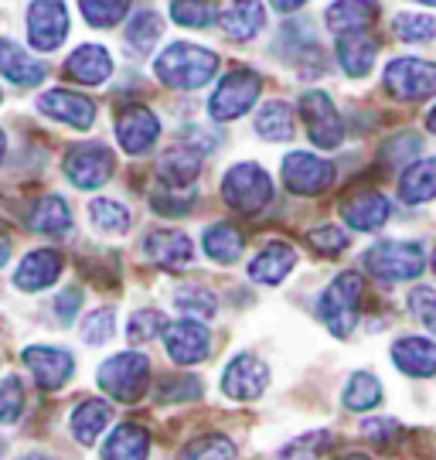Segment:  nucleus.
I'll return each mask as SVG.
<instances>
[{"instance_id": "nucleus-1", "label": "nucleus", "mask_w": 436, "mask_h": 460, "mask_svg": "<svg viewBox=\"0 0 436 460\" xmlns=\"http://www.w3.org/2000/svg\"><path fill=\"white\" fill-rule=\"evenodd\" d=\"M154 72L164 85L181 89V93H194L205 83L215 79L218 72V55L191 41H178V45H167L154 62Z\"/></svg>"}, {"instance_id": "nucleus-2", "label": "nucleus", "mask_w": 436, "mask_h": 460, "mask_svg": "<svg viewBox=\"0 0 436 460\" xmlns=\"http://www.w3.org/2000/svg\"><path fill=\"white\" fill-rule=\"evenodd\" d=\"M361 296H365V283L358 273H341L321 296V321L327 324V331L334 338H348L358 324V307H361Z\"/></svg>"}, {"instance_id": "nucleus-3", "label": "nucleus", "mask_w": 436, "mask_h": 460, "mask_svg": "<svg viewBox=\"0 0 436 460\" xmlns=\"http://www.w3.org/2000/svg\"><path fill=\"white\" fill-rule=\"evenodd\" d=\"M96 382H99V389H102L106 395H113L116 402H137V399L147 393L150 362H147L140 351L113 355L110 362H102Z\"/></svg>"}, {"instance_id": "nucleus-4", "label": "nucleus", "mask_w": 436, "mask_h": 460, "mask_svg": "<svg viewBox=\"0 0 436 460\" xmlns=\"http://www.w3.org/2000/svg\"><path fill=\"white\" fill-rule=\"evenodd\" d=\"M222 198L236 212H262L273 198V181L259 164H236L222 178Z\"/></svg>"}, {"instance_id": "nucleus-5", "label": "nucleus", "mask_w": 436, "mask_h": 460, "mask_svg": "<svg viewBox=\"0 0 436 460\" xmlns=\"http://www.w3.org/2000/svg\"><path fill=\"white\" fill-rule=\"evenodd\" d=\"M361 263L372 277L396 283V279L420 277L423 266H426V256H423L420 243H378V246H372L361 256Z\"/></svg>"}, {"instance_id": "nucleus-6", "label": "nucleus", "mask_w": 436, "mask_h": 460, "mask_svg": "<svg viewBox=\"0 0 436 460\" xmlns=\"http://www.w3.org/2000/svg\"><path fill=\"white\" fill-rule=\"evenodd\" d=\"M65 178L82 188V191H93L113 178V150L102 147V144H79L65 154Z\"/></svg>"}, {"instance_id": "nucleus-7", "label": "nucleus", "mask_w": 436, "mask_h": 460, "mask_svg": "<svg viewBox=\"0 0 436 460\" xmlns=\"http://www.w3.org/2000/svg\"><path fill=\"white\" fill-rule=\"evenodd\" d=\"M259 85H262V79H259L256 72H249V68L228 72L226 79L218 83V89H215V96L209 99L211 119H236V116H243L259 99Z\"/></svg>"}, {"instance_id": "nucleus-8", "label": "nucleus", "mask_w": 436, "mask_h": 460, "mask_svg": "<svg viewBox=\"0 0 436 460\" xmlns=\"http://www.w3.org/2000/svg\"><path fill=\"white\" fill-rule=\"evenodd\" d=\"M386 89L396 99H430L436 93V66L423 58H392L386 66Z\"/></svg>"}, {"instance_id": "nucleus-9", "label": "nucleus", "mask_w": 436, "mask_h": 460, "mask_svg": "<svg viewBox=\"0 0 436 460\" xmlns=\"http://www.w3.org/2000/svg\"><path fill=\"white\" fill-rule=\"evenodd\" d=\"M28 38L38 51H55L68 38L65 0H34L28 7Z\"/></svg>"}, {"instance_id": "nucleus-10", "label": "nucleus", "mask_w": 436, "mask_h": 460, "mask_svg": "<svg viewBox=\"0 0 436 460\" xmlns=\"http://www.w3.org/2000/svg\"><path fill=\"white\" fill-rule=\"evenodd\" d=\"M283 181L297 195H321L334 184V164L314 157L307 150H297V154H287L283 161Z\"/></svg>"}, {"instance_id": "nucleus-11", "label": "nucleus", "mask_w": 436, "mask_h": 460, "mask_svg": "<svg viewBox=\"0 0 436 460\" xmlns=\"http://www.w3.org/2000/svg\"><path fill=\"white\" fill-rule=\"evenodd\" d=\"M300 113L307 119V133L310 140L321 150H334L344 137V123H341L338 106L331 102L327 93H307L300 99Z\"/></svg>"}, {"instance_id": "nucleus-12", "label": "nucleus", "mask_w": 436, "mask_h": 460, "mask_svg": "<svg viewBox=\"0 0 436 460\" xmlns=\"http://www.w3.org/2000/svg\"><path fill=\"white\" fill-rule=\"evenodd\" d=\"M270 385V368L259 362L256 355H236L226 365V376H222V393L236 402H253L266 393Z\"/></svg>"}, {"instance_id": "nucleus-13", "label": "nucleus", "mask_w": 436, "mask_h": 460, "mask_svg": "<svg viewBox=\"0 0 436 460\" xmlns=\"http://www.w3.org/2000/svg\"><path fill=\"white\" fill-rule=\"evenodd\" d=\"M164 348L171 355V362L178 365H198L209 355V331L198 321H174V324H164Z\"/></svg>"}, {"instance_id": "nucleus-14", "label": "nucleus", "mask_w": 436, "mask_h": 460, "mask_svg": "<svg viewBox=\"0 0 436 460\" xmlns=\"http://www.w3.org/2000/svg\"><path fill=\"white\" fill-rule=\"evenodd\" d=\"M161 137V119L147 106H127L116 119V140L127 154H147Z\"/></svg>"}, {"instance_id": "nucleus-15", "label": "nucleus", "mask_w": 436, "mask_h": 460, "mask_svg": "<svg viewBox=\"0 0 436 460\" xmlns=\"http://www.w3.org/2000/svg\"><path fill=\"white\" fill-rule=\"evenodd\" d=\"M24 365L31 368L34 382H38L41 389H62L65 382L72 378L76 358H72L65 348L31 345V348H24Z\"/></svg>"}, {"instance_id": "nucleus-16", "label": "nucleus", "mask_w": 436, "mask_h": 460, "mask_svg": "<svg viewBox=\"0 0 436 460\" xmlns=\"http://www.w3.org/2000/svg\"><path fill=\"white\" fill-rule=\"evenodd\" d=\"M38 110L58 123L76 127V130H89L96 123V102L89 96H79V93H68V89H49L38 99Z\"/></svg>"}, {"instance_id": "nucleus-17", "label": "nucleus", "mask_w": 436, "mask_h": 460, "mask_svg": "<svg viewBox=\"0 0 436 460\" xmlns=\"http://www.w3.org/2000/svg\"><path fill=\"white\" fill-rule=\"evenodd\" d=\"M58 277H62V256L55 249H38V252H28L14 270V287L24 294H34V290H49Z\"/></svg>"}, {"instance_id": "nucleus-18", "label": "nucleus", "mask_w": 436, "mask_h": 460, "mask_svg": "<svg viewBox=\"0 0 436 460\" xmlns=\"http://www.w3.org/2000/svg\"><path fill=\"white\" fill-rule=\"evenodd\" d=\"M144 252L150 263L164 266V270H184L191 263V239L184 232L157 229L144 239Z\"/></svg>"}, {"instance_id": "nucleus-19", "label": "nucleus", "mask_w": 436, "mask_h": 460, "mask_svg": "<svg viewBox=\"0 0 436 460\" xmlns=\"http://www.w3.org/2000/svg\"><path fill=\"white\" fill-rule=\"evenodd\" d=\"M388 215H392V205H388L378 191H361V195H355L351 201H344V208H341L344 226H348V229H358V232L382 229V226L388 222Z\"/></svg>"}, {"instance_id": "nucleus-20", "label": "nucleus", "mask_w": 436, "mask_h": 460, "mask_svg": "<svg viewBox=\"0 0 436 460\" xmlns=\"http://www.w3.org/2000/svg\"><path fill=\"white\" fill-rule=\"evenodd\" d=\"M392 362L405 376H436V341H430V338H399L392 345Z\"/></svg>"}, {"instance_id": "nucleus-21", "label": "nucleus", "mask_w": 436, "mask_h": 460, "mask_svg": "<svg viewBox=\"0 0 436 460\" xmlns=\"http://www.w3.org/2000/svg\"><path fill=\"white\" fill-rule=\"evenodd\" d=\"M218 21L232 41H253L266 28V7L259 0H232L226 14H218Z\"/></svg>"}, {"instance_id": "nucleus-22", "label": "nucleus", "mask_w": 436, "mask_h": 460, "mask_svg": "<svg viewBox=\"0 0 436 460\" xmlns=\"http://www.w3.org/2000/svg\"><path fill=\"white\" fill-rule=\"evenodd\" d=\"M0 75L14 85H38L45 79V66L28 55L17 41L0 38Z\"/></svg>"}, {"instance_id": "nucleus-23", "label": "nucleus", "mask_w": 436, "mask_h": 460, "mask_svg": "<svg viewBox=\"0 0 436 460\" xmlns=\"http://www.w3.org/2000/svg\"><path fill=\"white\" fill-rule=\"evenodd\" d=\"M293 263H297L293 246H287V243H270V246L259 249L256 260L249 263V277L256 279V283H262V287H276V283L287 279Z\"/></svg>"}, {"instance_id": "nucleus-24", "label": "nucleus", "mask_w": 436, "mask_h": 460, "mask_svg": "<svg viewBox=\"0 0 436 460\" xmlns=\"http://www.w3.org/2000/svg\"><path fill=\"white\" fill-rule=\"evenodd\" d=\"M65 72H68L76 83L99 85L113 75V58H110V51L99 49V45H82V49H76L68 55Z\"/></svg>"}, {"instance_id": "nucleus-25", "label": "nucleus", "mask_w": 436, "mask_h": 460, "mask_svg": "<svg viewBox=\"0 0 436 460\" xmlns=\"http://www.w3.org/2000/svg\"><path fill=\"white\" fill-rule=\"evenodd\" d=\"M375 51H378V41L365 31H348L338 34V62L348 75H369V68L375 66Z\"/></svg>"}, {"instance_id": "nucleus-26", "label": "nucleus", "mask_w": 436, "mask_h": 460, "mask_svg": "<svg viewBox=\"0 0 436 460\" xmlns=\"http://www.w3.org/2000/svg\"><path fill=\"white\" fill-rule=\"evenodd\" d=\"M113 423V410H110V402H102V399H85L82 406H76L72 412V437L79 440V444L93 447L110 429Z\"/></svg>"}, {"instance_id": "nucleus-27", "label": "nucleus", "mask_w": 436, "mask_h": 460, "mask_svg": "<svg viewBox=\"0 0 436 460\" xmlns=\"http://www.w3.org/2000/svg\"><path fill=\"white\" fill-rule=\"evenodd\" d=\"M28 226L31 232L38 235H55V239H62L72 232V212H68V205H65L62 198H41V201H34L31 212H28Z\"/></svg>"}, {"instance_id": "nucleus-28", "label": "nucleus", "mask_w": 436, "mask_h": 460, "mask_svg": "<svg viewBox=\"0 0 436 460\" xmlns=\"http://www.w3.org/2000/svg\"><path fill=\"white\" fill-rule=\"evenodd\" d=\"M375 11H378L375 0H338L327 7V28L334 34L365 31L375 21Z\"/></svg>"}, {"instance_id": "nucleus-29", "label": "nucleus", "mask_w": 436, "mask_h": 460, "mask_svg": "<svg viewBox=\"0 0 436 460\" xmlns=\"http://www.w3.org/2000/svg\"><path fill=\"white\" fill-rule=\"evenodd\" d=\"M399 198L405 205H423L436 198V157H423L405 167V174L399 178Z\"/></svg>"}, {"instance_id": "nucleus-30", "label": "nucleus", "mask_w": 436, "mask_h": 460, "mask_svg": "<svg viewBox=\"0 0 436 460\" xmlns=\"http://www.w3.org/2000/svg\"><path fill=\"white\" fill-rule=\"evenodd\" d=\"M147 454H150V433L133 423L116 427L102 447V460H147Z\"/></svg>"}, {"instance_id": "nucleus-31", "label": "nucleus", "mask_w": 436, "mask_h": 460, "mask_svg": "<svg viewBox=\"0 0 436 460\" xmlns=\"http://www.w3.org/2000/svg\"><path fill=\"white\" fill-rule=\"evenodd\" d=\"M201 171V154L191 147H174L167 150L157 161V174L164 184H191Z\"/></svg>"}, {"instance_id": "nucleus-32", "label": "nucleus", "mask_w": 436, "mask_h": 460, "mask_svg": "<svg viewBox=\"0 0 436 460\" xmlns=\"http://www.w3.org/2000/svg\"><path fill=\"white\" fill-rule=\"evenodd\" d=\"M201 249H205V256L215 260V263H236V260L243 256V235H239V229H232V226H226V222H218V226L205 229V235H201Z\"/></svg>"}, {"instance_id": "nucleus-33", "label": "nucleus", "mask_w": 436, "mask_h": 460, "mask_svg": "<svg viewBox=\"0 0 436 460\" xmlns=\"http://www.w3.org/2000/svg\"><path fill=\"white\" fill-rule=\"evenodd\" d=\"M341 402L355 412L375 410V406L382 402V385H378V378L369 376V372H355V376L348 378V385H344Z\"/></svg>"}, {"instance_id": "nucleus-34", "label": "nucleus", "mask_w": 436, "mask_h": 460, "mask_svg": "<svg viewBox=\"0 0 436 460\" xmlns=\"http://www.w3.org/2000/svg\"><path fill=\"white\" fill-rule=\"evenodd\" d=\"M89 218H93L96 232H102V235H120V232L129 229L127 205H120L113 198H93L89 201Z\"/></svg>"}, {"instance_id": "nucleus-35", "label": "nucleus", "mask_w": 436, "mask_h": 460, "mask_svg": "<svg viewBox=\"0 0 436 460\" xmlns=\"http://www.w3.org/2000/svg\"><path fill=\"white\" fill-rule=\"evenodd\" d=\"M256 133L262 140H290L293 137V123H290V110L283 102H266L256 113Z\"/></svg>"}, {"instance_id": "nucleus-36", "label": "nucleus", "mask_w": 436, "mask_h": 460, "mask_svg": "<svg viewBox=\"0 0 436 460\" xmlns=\"http://www.w3.org/2000/svg\"><path fill=\"white\" fill-rule=\"evenodd\" d=\"M191 201H194V188L191 184H157L150 191V208L161 215H184L191 212Z\"/></svg>"}, {"instance_id": "nucleus-37", "label": "nucleus", "mask_w": 436, "mask_h": 460, "mask_svg": "<svg viewBox=\"0 0 436 460\" xmlns=\"http://www.w3.org/2000/svg\"><path fill=\"white\" fill-rule=\"evenodd\" d=\"M161 34H164V21L154 14V11H140V14L129 17V24H127L129 49L150 51L154 45H157V41H161Z\"/></svg>"}, {"instance_id": "nucleus-38", "label": "nucleus", "mask_w": 436, "mask_h": 460, "mask_svg": "<svg viewBox=\"0 0 436 460\" xmlns=\"http://www.w3.org/2000/svg\"><path fill=\"white\" fill-rule=\"evenodd\" d=\"M171 17L184 28H209L215 24V0H171Z\"/></svg>"}, {"instance_id": "nucleus-39", "label": "nucleus", "mask_w": 436, "mask_h": 460, "mask_svg": "<svg viewBox=\"0 0 436 460\" xmlns=\"http://www.w3.org/2000/svg\"><path fill=\"white\" fill-rule=\"evenodd\" d=\"M236 457V447L222 433H209V437H198L194 444H188L181 450L178 460H232Z\"/></svg>"}, {"instance_id": "nucleus-40", "label": "nucleus", "mask_w": 436, "mask_h": 460, "mask_svg": "<svg viewBox=\"0 0 436 460\" xmlns=\"http://www.w3.org/2000/svg\"><path fill=\"white\" fill-rule=\"evenodd\" d=\"M331 444H334V433L331 429H314V433H304L293 444L283 447L280 460H317Z\"/></svg>"}, {"instance_id": "nucleus-41", "label": "nucleus", "mask_w": 436, "mask_h": 460, "mask_svg": "<svg viewBox=\"0 0 436 460\" xmlns=\"http://www.w3.org/2000/svg\"><path fill=\"white\" fill-rule=\"evenodd\" d=\"M82 14L93 28H113L129 11V0H79Z\"/></svg>"}, {"instance_id": "nucleus-42", "label": "nucleus", "mask_w": 436, "mask_h": 460, "mask_svg": "<svg viewBox=\"0 0 436 460\" xmlns=\"http://www.w3.org/2000/svg\"><path fill=\"white\" fill-rule=\"evenodd\" d=\"M174 307L181 314H191V317H215L218 300L205 287H181L178 294H174Z\"/></svg>"}, {"instance_id": "nucleus-43", "label": "nucleus", "mask_w": 436, "mask_h": 460, "mask_svg": "<svg viewBox=\"0 0 436 460\" xmlns=\"http://www.w3.org/2000/svg\"><path fill=\"white\" fill-rule=\"evenodd\" d=\"M116 334V314L110 307H99V311L85 314V321H82V341L85 345H106V341H113Z\"/></svg>"}, {"instance_id": "nucleus-44", "label": "nucleus", "mask_w": 436, "mask_h": 460, "mask_svg": "<svg viewBox=\"0 0 436 460\" xmlns=\"http://www.w3.org/2000/svg\"><path fill=\"white\" fill-rule=\"evenodd\" d=\"M392 31L409 45H420V41H430L436 34V21L430 14H399L392 21Z\"/></svg>"}, {"instance_id": "nucleus-45", "label": "nucleus", "mask_w": 436, "mask_h": 460, "mask_svg": "<svg viewBox=\"0 0 436 460\" xmlns=\"http://www.w3.org/2000/svg\"><path fill=\"white\" fill-rule=\"evenodd\" d=\"M164 331V314L161 311H140L129 317L127 324V338L133 345H147V341H154L157 334Z\"/></svg>"}, {"instance_id": "nucleus-46", "label": "nucleus", "mask_w": 436, "mask_h": 460, "mask_svg": "<svg viewBox=\"0 0 436 460\" xmlns=\"http://www.w3.org/2000/svg\"><path fill=\"white\" fill-rule=\"evenodd\" d=\"M24 410V385L21 378H4L0 382V423H14Z\"/></svg>"}, {"instance_id": "nucleus-47", "label": "nucleus", "mask_w": 436, "mask_h": 460, "mask_svg": "<svg viewBox=\"0 0 436 460\" xmlns=\"http://www.w3.org/2000/svg\"><path fill=\"white\" fill-rule=\"evenodd\" d=\"M310 249L317 252V256H324V260H331V256H338L341 249L348 246V235L341 229H334V226H321V229H314L307 235Z\"/></svg>"}, {"instance_id": "nucleus-48", "label": "nucleus", "mask_w": 436, "mask_h": 460, "mask_svg": "<svg viewBox=\"0 0 436 460\" xmlns=\"http://www.w3.org/2000/svg\"><path fill=\"white\" fill-rule=\"evenodd\" d=\"M201 395V382L194 376H167L157 389V399L164 402H181V399H194Z\"/></svg>"}, {"instance_id": "nucleus-49", "label": "nucleus", "mask_w": 436, "mask_h": 460, "mask_svg": "<svg viewBox=\"0 0 436 460\" xmlns=\"http://www.w3.org/2000/svg\"><path fill=\"white\" fill-rule=\"evenodd\" d=\"M409 311H413L416 321H423L430 331H436V294L430 287H416L409 294Z\"/></svg>"}, {"instance_id": "nucleus-50", "label": "nucleus", "mask_w": 436, "mask_h": 460, "mask_svg": "<svg viewBox=\"0 0 436 460\" xmlns=\"http://www.w3.org/2000/svg\"><path fill=\"white\" fill-rule=\"evenodd\" d=\"M79 307H82V290H76V287H72V290H62L58 300H55V314H58L62 324H72Z\"/></svg>"}, {"instance_id": "nucleus-51", "label": "nucleus", "mask_w": 436, "mask_h": 460, "mask_svg": "<svg viewBox=\"0 0 436 460\" xmlns=\"http://www.w3.org/2000/svg\"><path fill=\"white\" fill-rule=\"evenodd\" d=\"M276 11H283V14H290V11H297V7H304L307 0H270Z\"/></svg>"}, {"instance_id": "nucleus-52", "label": "nucleus", "mask_w": 436, "mask_h": 460, "mask_svg": "<svg viewBox=\"0 0 436 460\" xmlns=\"http://www.w3.org/2000/svg\"><path fill=\"white\" fill-rule=\"evenodd\" d=\"M11 260V239L7 235H0V266Z\"/></svg>"}, {"instance_id": "nucleus-53", "label": "nucleus", "mask_w": 436, "mask_h": 460, "mask_svg": "<svg viewBox=\"0 0 436 460\" xmlns=\"http://www.w3.org/2000/svg\"><path fill=\"white\" fill-rule=\"evenodd\" d=\"M21 460H55V457H49V454H41V450H34V454H24Z\"/></svg>"}, {"instance_id": "nucleus-54", "label": "nucleus", "mask_w": 436, "mask_h": 460, "mask_svg": "<svg viewBox=\"0 0 436 460\" xmlns=\"http://www.w3.org/2000/svg\"><path fill=\"white\" fill-rule=\"evenodd\" d=\"M426 127H430V133L436 137V106L430 110V116H426Z\"/></svg>"}, {"instance_id": "nucleus-55", "label": "nucleus", "mask_w": 436, "mask_h": 460, "mask_svg": "<svg viewBox=\"0 0 436 460\" xmlns=\"http://www.w3.org/2000/svg\"><path fill=\"white\" fill-rule=\"evenodd\" d=\"M4 150H7V137H4V130H0V161H4Z\"/></svg>"}, {"instance_id": "nucleus-56", "label": "nucleus", "mask_w": 436, "mask_h": 460, "mask_svg": "<svg viewBox=\"0 0 436 460\" xmlns=\"http://www.w3.org/2000/svg\"><path fill=\"white\" fill-rule=\"evenodd\" d=\"M338 460H372V457H358V454H351V457H338Z\"/></svg>"}, {"instance_id": "nucleus-57", "label": "nucleus", "mask_w": 436, "mask_h": 460, "mask_svg": "<svg viewBox=\"0 0 436 460\" xmlns=\"http://www.w3.org/2000/svg\"><path fill=\"white\" fill-rule=\"evenodd\" d=\"M4 450H7V444H4V440H0V460H4Z\"/></svg>"}, {"instance_id": "nucleus-58", "label": "nucleus", "mask_w": 436, "mask_h": 460, "mask_svg": "<svg viewBox=\"0 0 436 460\" xmlns=\"http://www.w3.org/2000/svg\"><path fill=\"white\" fill-rule=\"evenodd\" d=\"M420 4H430V7H436V0H420Z\"/></svg>"}, {"instance_id": "nucleus-59", "label": "nucleus", "mask_w": 436, "mask_h": 460, "mask_svg": "<svg viewBox=\"0 0 436 460\" xmlns=\"http://www.w3.org/2000/svg\"><path fill=\"white\" fill-rule=\"evenodd\" d=\"M433 270H436V252H433Z\"/></svg>"}, {"instance_id": "nucleus-60", "label": "nucleus", "mask_w": 436, "mask_h": 460, "mask_svg": "<svg viewBox=\"0 0 436 460\" xmlns=\"http://www.w3.org/2000/svg\"><path fill=\"white\" fill-rule=\"evenodd\" d=\"M0 99H4V96H0Z\"/></svg>"}]
</instances>
